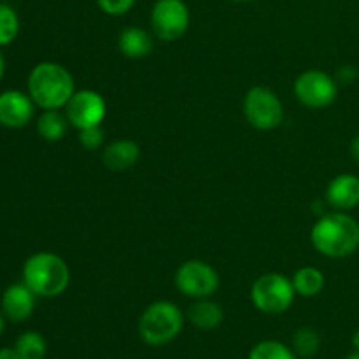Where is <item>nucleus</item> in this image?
<instances>
[{
    "instance_id": "21",
    "label": "nucleus",
    "mask_w": 359,
    "mask_h": 359,
    "mask_svg": "<svg viewBox=\"0 0 359 359\" xmlns=\"http://www.w3.org/2000/svg\"><path fill=\"white\" fill-rule=\"evenodd\" d=\"M248 359H298V356L279 340H262L249 351Z\"/></svg>"
},
{
    "instance_id": "18",
    "label": "nucleus",
    "mask_w": 359,
    "mask_h": 359,
    "mask_svg": "<svg viewBox=\"0 0 359 359\" xmlns=\"http://www.w3.org/2000/svg\"><path fill=\"white\" fill-rule=\"evenodd\" d=\"M293 287L304 298L318 297L325 287V276L316 266H304L293 276Z\"/></svg>"
},
{
    "instance_id": "29",
    "label": "nucleus",
    "mask_w": 359,
    "mask_h": 359,
    "mask_svg": "<svg viewBox=\"0 0 359 359\" xmlns=\"http://www.w3.org/2000/svg\"><path fill=\"white\" fill-rule=\"evenodd\" d=\"M4 330H6V316H4L2 309H0V337H2Z\"/></svg>"
},
{
    "instance_id": "3",
    "label": "nucleus",
    "mask_w": 359,
    "mask_h": 359,
    "mask_svg": "<svg viewBox=\"0 0 359 359\" xmlns=\"http://www.w3.org/2000/svg\"><path fill=\"white\" fill-rule=\"evenodd\" d=\"M23 283L41 298H55L67 291L70 270L55 252H35L23 265Z\"/></svg>"
},
{
    "instance_id": "6",
    "label": "nucleus",
    "mask_w": 359,
    "mask_h": 359,
    "mask_svg": "<svg viewBox=\"0 0 359 359\" xmlns=\"http://www.w3.org/2000/svg\"><path fill=\"white\" fill-rule=\"evenodd\" d=\"M244 114L245 119L251 123V126L269 132V130L277 128L283 123V102L270 88L256 86L245 95Z\"/></svg>"
},
{
    "instance_id": "2",
    "label": "nucleus",
    "mask_w": 359,
    "mask_h": 359,
    "mask_svg": "<svg viewBox=\"0 0 359 359\" xmlns=\"http://www.w3.org/2000/svg\"><path fill=\"white\" fill-rule=\"evenodd\" d=\"M74 93L76 84L72 74L60 63L41 62L28 76V95L44 111L63 109Z\"/></svg>"
},
{
    "instance_id": "14",
    "label": "nucleus",
    "mask_w": 359,
    "mask_h": 359,
    "mask_svg": "<svg viewBox=\"0 0 359 359\" xmlns=\"http://www.w3.org/2000/svg\"><path fill=\"white\" fill-rule=\"evenodd\" d=\"M139 156V144L128 139H121L114 140V142H111L105 147L104 154H102V161H104V165L109 170L125 172L137 163Z\"/></svg>"
},
{
    "instance_id": "28",
    "label": "nucleus",
    "mask_w": 359,
    "mask_h": 359,
    "mask_svg": "<svg viewBox=\"0 0 359 359\" xmlns=\"http://www.w3.org/2000/svg\"><path fill=\"white\" fill-rule=\"evenodd\" d=\"M4 74H6V58H4L2 51H0V81H2Z\"/></svg>"
},
{
    "instance_id": "22",
    "label": "nucleus",
    "mask_w": 359,
    "mask_h": 359,
    "mask_svg": "<svg viewBox=\"0 0 359 359\" xmlns=\"http://www.w3.org/2000/svg\"><path fill=\"white\" fill-rule=\"evenodd\" d=\"M20 34V18L7 2H0V48L9 46Z\"/></svg>"
},
{
    "instance_id": "12",
    "label": "nucleus",
    "mask_w": 359,
    "mask_h": 359,
    "mask_svg": "<svg viewBox=\"0 0 359 359\" xmlns=\"http://www.w3.org/2000/svg\"><path fill=\"white\" fill-rule=\"evenodd\" d=\"M35 298H37V294L25 283L11 284L2 293L0 309H2L6 319H9L11 323H25L34 314Z\"/></svg>"
},
{
    "instance_id": "15",
    "label": "nucleus",
    "mask_w": 359,
    "mask_h": 359,
    "mask_svg": "<svg viewBox=\"0 0 359 359\" xmlns=\"http://www.w3.org/2000/svg\"><path fill=\"white\" fill-rule=\"evenodd\" d=\"M188 319L200 332H210L223 323L224 312L216 302L209 298H200L188 309Z\"/></svg>"
},
{
    "instance_id": "9",
    "label": "nucleus",
    "mask_w": 359,
    "mask_h": 359,
    "mask_svg": "<svg viewBox=\"0 0 359 359\" xmlns=\"http://www.w3.org/2000/svg\"><path fill=\"white\" fill-rule=\"evenodd\" d=\"M151 25L158 39L174 42L189 27V9L182 0H158L151 11Z\"/></svg>"
},
{
    "instance_id": "5",
    "label": "nucleus",
    "mask_w": 359,
    "mask_h": 359,
    "mask_svg": "<svg viewBox=\"0 0 359 359\" xmlns=\"http://www.w3.org/2000/svg\"><path fill=\"white\" fill-rule=\"evenodd\" d=\"M297 291L293 280L283 273H265L258 277L251 287V300L259 312L277 316L293 305Z\"/></svg>"
},
{
    "instance_id": "31",
    "label": "nucleus",
    "mask_w": 359,
    "mask_h": 359,
    "mask_svg": "<svg viewBox=\"0 0 359 359\" xmlns=\"http://www.w3.org/2000/svg\"><path fill=\"white\" fill-rule=\"evenodd\" d=\"M346 359H359V351H354V353L349 354Z\"/></svg>"
},
{
    "instance_id": "20",
    "label": "nucleus",
    "mask_w": 359,
    "mask_h": 359,
    "mask_svg": "<svg viewBox=\"0 0 359 359\" xmlns=\"http://www.w3.org/2000/svg\"><path fill=\"white\" fill-rule=\"evenodd\" d=\"M319 347H321V337L314 328H309V326L297 330V333L291 339V349L294 351L298 358H314L318 354Z\"/></svg>"
},
{
    "instance_id": "19",
    "label": "nucleus",
    "mask_w": 359,
    "mask_h": 359,
    "mask_svg": "<svg viewBox=\"0 0 359 359\" xmlns=\"http://www.w3.org/2000/svg\"><path fill=\"white\" fill-rule=\"evenodd\" d=\"M21 359H44L48 354V342L39 332H25L14 342Z\"/></svg>"
},
{
    "instance_id": "7",
    "label": "nucleus",
    "mask_w": 359,
    "mask_h": 359,
    "mask_svg": "<svg viewBox=\"0 0 359 359\" xmlns=\"http://www.w3.org/2000/svg\"><path fill=\"white\" fill-rule=\"evenodd\" d=\"M175 287L184 297L195 298V300L209 298L219 287V276L209 263L189 259L182 263L175 272Z\"/></svg>"
},
{
    "instance_id": "24",
    "label": "nucleus",
    "mask_w": 359,
    "mask_h": 359,
    "mask_svg": "<svg viewBox=\"0 0 359 359\" xmlns=\"http://www.w3.org/2000/svg\"><path fill=\"white\" fill-rule=\"evenodd\" d=\"M137 0H97L98 7L104 11L105 14H111V16H121L126 14L133 6H135Z\"/></svg>"
},
{
    "instance_id": "32",
    "label": "nucleus",
    "mask_w": 359,
    "mask_h": 359,
    "mask_svg": "<svg viewBox=\"0 0 359 359\" xmlns=\"http://www.w3.org/2000/svg\"><path fill=\"white\" fill-rule=\"evenodd\" d=\"M235 2H249V0H235Z\"/></svg>"
},
{
    "instance_id": "17",
    "label": "nucleus",
    "mask_w": 359,
    "mask_h": 359,
    "mask_svg": "<svg viewBox=\"0 0 359 359\" xmlns=\"http://www.w3.org/2000/svg\"><path fill=\"white\" fill-rule=\"evenodd\" d=\"M69 130V118L67 114H62L60 109H51L44 111L37 119V132L48 142H58L65 137Z\"/></svg>"
},
{
    "instance_id": "23",
    "label": "nucleus",
    "mask_w": 359,
    "mask_h": 359,
    "mask_svg": "<svg viewBox=\"0 0 359 359\" xmlns=\"http://www.w3.org/2000/svg\"><path fill=\"white\" fill-rule=\"evenodd\" d=\"M79 144L90 151L98 149L104 144V130L100 126H90V128L79 130Z\"/></svg>"
},
{
    "instance_id": "1",
    "label": "nucleus",
    "mask_w": 359,
    "mask_h": 359,
    "mask_svg": "<svg viewBox=\"0 0 359 359\" xmlns=\"http://www.w3.org/2000/svg\"><path fill=\"white\" fill-rule=\"evenodd\" d=\"M311 241L326 258H347L359 248V223L342 210L326 214L312 228Z\"/></svg>"
},
{
    "instance_id": "30",
    "label": "nucleus",
    "mask_w": 359,
    "mask_h": 359,
    "mask_svg": "<svg viewBox=\"0 0 359 359\" xmlns=\"http://www.w3.org/2000/svg\"><path fill=\"white\" fill-rule=\"evenodd\" d=\"M353 347H354V351H359V330L358 332H354V335H353Z\"/></svg>"
},
{
    "instance_id": "33",
    "label": "nucleus",
    "mask_w": 359,
    "mask_h": 359,
    "mask_svg": "<svg viewBox=\"0 0 359 359\" xmlns=\"http://www.w3.org/2000/svg\"><path fill=\"white\" fill-rule=\"evenodd\" d=\"M0 2H11V0H0Z\"/></svg>"
},
{
    "instance_id": "13",
    "label": "nucleus",
    "mask_w": 359,
    "mask_h": 359,
    "mask_svg": "<svg viewBox=\"0 0 359 359\" xmlns=\"http://www.w3.org/2000/svg\"><path fill=\"white\" fill-rule=\"evenodd\" d=\"M326 200L337 210L354 209L359 205V177L354 174L337 175L326 189Z\"/></svg>"
},
{
    "instance_id": "26",
    "label": "nucleus",
    "mask_w": 359,
    "mask_h": 359,
    "mask_svg": "<svg viewBox=\"0 0 359 359\" xmlns=\"http://www.w3.org/2000/svg\"><path fill=\"white\" fill-rule=\"evenodd\" d=\"M0 359H21V358L13 346V347H2V349H0Z\"/></svg>"
},
{
    "instance_id": "4",
    "label": "nucleus",
    "mask_w": 359,
    "mask_h": 359,
    "mask_svg": "<svg viewBox=\"0 0 359 359\" xmlns=\"http://www.w3.org/2000/svg\"><path fill=\"white\" fill-rule=\"evenodd\" d=\"M184 316L174 302L160 300L151 304L139 319V335L144 344L161 347L174 342L182 332Z\"/></svg>"
},
{
    "instance_id": "11",
    "label": "nucleus",
    "mask_w": 359,
    "mask_h": 359,
    "mask_svg": "<svg viewBox=\"0 0 359 359\" xmlns=\"http://www.w3.org/2000/svg\"><path fill=\"white\" fill-rule=\"evenodd\" d=\"M37 105L28 93L20 90H6L0 93V125L6 128H23L34 119Z\"/></svg>"
},
{
    "instance_id": "27",
    "label": "nucleus",
    "mask_w": 359,
    "mask_h": 359,
    "mask_svg": "<svg viewBox=\"0 0 359 359\" xmlns=\"http://www.w3.org/2000/svg\"><path fill=\"white\" fill-rule=\"evenodd\" d=\"M351 154H353L354 160L359 163V135L354 137V140L351 142Z\"/></svg>"
},
{
    "instance_id": "16",
    "label": "nucleus",
    "mask_w": 359,
    "mask_h": 359,
    "mask_svg": "<svg viewBox=\"0 0 359 359\" xmlns=\"http://www.w3.org/2000/svg\"><path fill=\"white\" fill-rule=\"evenodd\" d=\"M118 48L126 58H144L153 51V37L142 28L130 27L119 35Z\"/></svg>"
},
{
    "instance_id": "8",
    "label": "nucleus",
    "mask_w": 359,
    "mask_h": 359,
    "mask_svg": "<svg viewBox=\"0 0 359 359\" xmlns=\"http://www.w3.org/2000/svg\"><path fill=\"white\" fill-rule=\"evenodd\" d=\"M339 84L323 70H307L294 81V95L298 102L309 109H325L335 102Z\"/></svg>"
},
{
    "instance_id": "10",
    "label": "nucleus",
    "mask_w": 359,
    "mask_h": 359,
    "mask_svg": "<svg viewBox=\"0 0 359 359\" xmlns=\"http://www.w3.org/2000/svg\"><path fill=\"white\" fill-rule=\"evenodd\" d=\"M65 114L69 123L77 130L100 126L107 114V104L104 97L93 90H81L72 95L65 105Z\"/></svg>"
},
{
    "instance_id": "25",
    "label": "nucleus",
    "mask_w": 359,
    "mask_h": 359,
    "mask_svg": "<svg viewBox=\"0 0 359 359\" xmlns=\"http://www.w3.org/2000/svg\"><path fill=\"white\" fill-rule=\"evenodd\" d=\"M358 77V72L354 67H342V69L339 70V74H337V79L340 81V83L344 84H349V83H354Z\"/></svg>"
}]
</instances>
